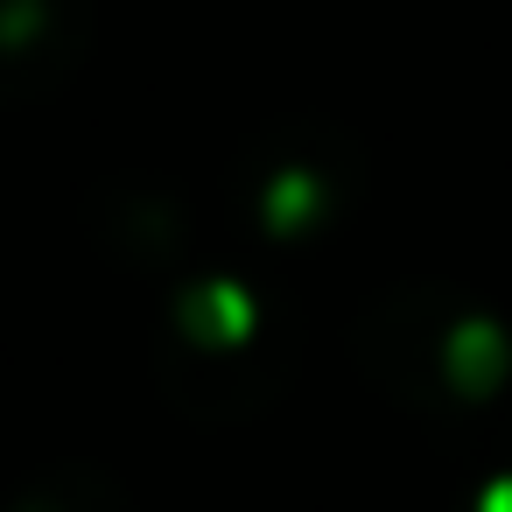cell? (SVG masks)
<instances>
[{"label": "cell", "mask_w": 512, "mask_h": 512, "mask_svg": "<svg viewBox=\"0 0 512 512\" xmlns=\"http://www.w3.org/2000/svg\"><path fill=\"white\" fill-rule=\"evenodd\" d=\"M85 43V0H0V99H29Z\"/></svg>", "instance_id": "1"}]
</instances>
